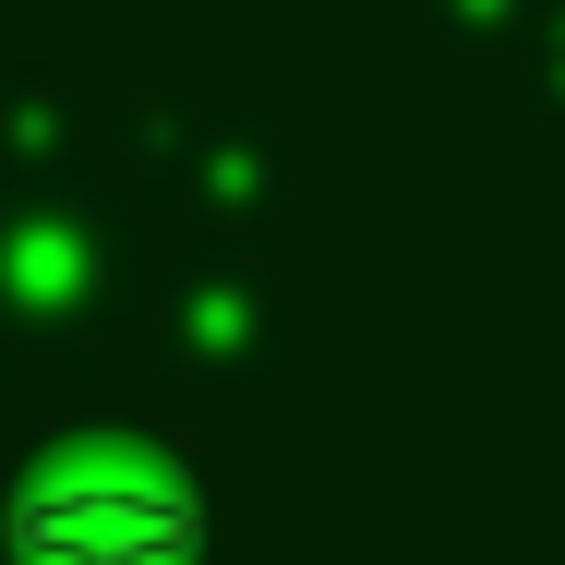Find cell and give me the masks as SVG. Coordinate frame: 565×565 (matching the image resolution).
Returning <instances> with one entry per match:
<instances>
[{"mask_svg":"<svg viewBox=\"0 0 565 565\" xmlns=\"http://www.w3.org/2000/svg\"><path fill=\"white\" fill-rule=\"evenodd\" d=\"M12 542L36 565H181L193 554V493L145 469H49L12 493Z\"/></svg>","mask_w":565,"mask_h":565,"instance_id":"6da1fadb","label":"cell"}]
</instances>
